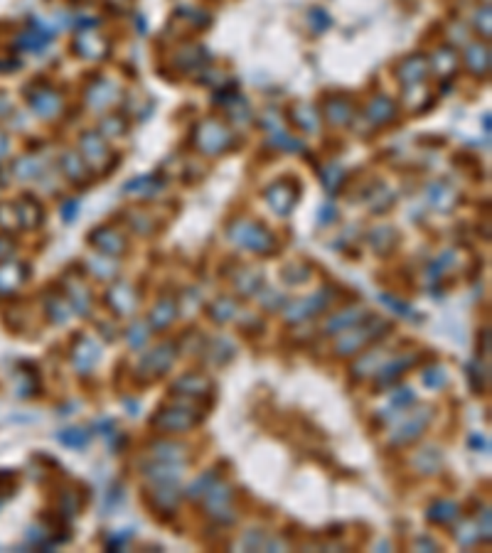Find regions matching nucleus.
Masks as SVG:
<instances>
[{"label":"nucleus","instance_id":"6ab92c4d","mask_svg":"<svg viewBox=\"0 0 492 553\" xmlns=\"http://www.w3.org/2000/svg\"><path fill=\"white\" fill-rule=\"evenodd\" d=\"M418 362V357L416 354H406V357H396V359H391L386 367H381L379 369V374H377V389H381V386H389V384H394L399 376L406 372V369H411L413 364Z\"/></svg>","mask_w":492,"mask_h":553},{"label":"nucleus","instance_id":"2f4dec72","mask_svg":"<svg viewBox=\"0 0 492 553\" xmlns=\"http://www.w3.org/2000/svg\"><path fill=\"white\" fill-rule=\"evenodd\" d=\"M421 379H423V386H428V389H443L448 376H446L443 367H428V369H423Z\"/></svg>","mask_w":492,"mask_h":553},{"label":"nucleus","instance_id":"5701e85b","mask_svg":"<svg viewBox=\"0 0 492 553\" xmlns=\"http://www.w3.org/2000/svg\"><path fill=\"white\" fill-rule=\"evenodd\" d=\"M463 62H466V66L473 74H478V76H483V74H488L490 71V49H488V44H483V42H475V44H470V47L466 49V57H463Z\"/></svg>","mask_w":492,"mask_h":553},{"label":"nucleus","instance_id":"dca6fc26","mask_svg":"<svg viewBox=\"0 0 492 553\" xmlns=\"http://www.w3.org/2000/svg\"><path fill=\"white\" fill-rule=\"evenodd\" d=\"M323 116L333 126H347L352 121V116H355V106H352L350 98L335 96L323 103Z\"/></svg>","mask_w":492,"mask_h":553},{"label":"nucleus","instance_id":"a878e982","mask_svg":"<svg viewBox=\"0 0 492 553\" xmlns=\"http://www.w3.org/2000/svg\"><path fill=\"white\" fill-rule=\"evenodd\" d=\"M49 42H52V32L42 30L37 22H32V30H27L25 35L18 37V47L30 49V52H40V49L47 47Z\"/></svg>","mask_w":492,"mask_h":553},{"label":"nucleus","instance_id":"1a4fd4ad","mask_svg":"<svg viewBox=\"0 0 492 553\" xmlns=\"http://www.w3.org/2000/svg\"><path fill=\"white\" fill-rule=\"evenodd\" d=\"M81 153H84V163L91 173L104 175L109 173V146L99 133H84L81 136Z\"/></svg>","mask_w":492,"mask_h":553},{"label":"nucleus","instance_id":"e433bc0d","mask_svg":"<svg viewBox=\"0 0 492 553\" xmlns=\"http://www.w3.org/2000/svg\"><path fill=\"white\" fill-rule=\"evenodd\" d=\"M379 300H381V303H386V305H389L391 310H399V313L403 315V318H411V315H413V310L408 308L406 303H401V300H394V298H389V295H381Z\"/></svg>","mask_w":492,"mask_h":553},{"label":"nucleus","instance_id":"79ce46f5","mask_svg":"<svg viewBox=\"0 0 492 553\" xmlns=\"http://www.w3.org/2000/svg\"><path fill=\"white\" fill-rule=\"evenodd\" d=\"M0 248H3V241H0ZM0 256H3V253H0Z\"/></svg>","mask_w":492,"mask_h":553},{"label":"nucleus","instance_id":"cd10ccee","mask_svg":"<svg viewBox=\"0 0 492 553\" xmlns=\"http://www.w3.org/2000/svg\"><path fill=\"white\" fill-rule=\"evenodd\" d=\"M74 52L79 57H86V59H101L104 54L109 52V44L99 37H79L74 42Z\"/></svg>","mask_w":492,"mask_h":553},{"label":"nucleus","instance_id":"9d476101","mask_svg":"<svg viewBox=\"0 0 492 553\" xmlns=\"http://www.w3.org/2000/svg\"><path fill=\"white\" fill-rule=\"evenodd\" d=\"M89 243L101 253V256H111V258H119L121 253L129 248L126 236L119 234L114 226H96V229L89 234Z\"/></svg>","mask_w":492,"mask_h":553},{"label":"nucleus","instance_id":"4be33fe9","mask_svg":"<svg viewBox=\"0 0 492 553\" xmlns=\"http://www.w3.org/2000/svg\"><path fill=\"white\" fill-rule=\"evenodd\" d=\"M458 517H461V507L451 499H438L426 509V519H428L431 524H438V527H448V524L456 522Z\"/></svg>","mask_w":492,"mask_h":553},{"label":"nucleus","instance_id":"58836bf2","mask_svg":"<svg viewBox=\"0 0 492 553\" xmlns=\"http://www.w3.org/2000/svg\"><path fill=\"white\" fill-rule=\"evenodd\" d=\"M76 212H79V202H74V199H71V202H67V204L62 207L64 221H74V219H76Z\"/></svg>","mask_w":492,"mask_h":553},{"label":"nucleus","instance_id":"9b49d317","mask_svg":"<svg viewBox=\"0 0 492 553\" xmlns=\"http://www.w3.org/2000/svg\"><path fill=\"white\" fill-rule=\"evenodd\" d=\"M209 389H212V384L202 374H182L180 379L170 384V394L182 398H202Z\"/></svg>","mask_w":492,"mask_h":553},{"label":"nucleus","instance_id":"f704fd0d","mask_svg":"<svg viewBox=\"0 0 492 553\" xmlns=\"http://www.w3.org/2000/svg\"><path fill=\"white\" fill-rule=\"evenodd\" d=\"M126 337H129V345L131 347H143L148 342V320L143 323V320H138V323H134L129 328V332H126Z\"/></svg>","mask_w":492,"mask_h":553},{"label":"nucleus","instance_id":"6e6552de","mask_svg":"<svg viewBox=\"0 0 492 553\" xmlns=\"http://www.w3.org/2000/svg\"><path fill=\"white\" fill-rule=\"evenodd\" d=\"M27 103L42 118H52L62 111V96H59L57 88H52L49 84H32L27 86Z\"/></svg>","mask_w":492,"mask_h":553},{"label":"nucleus","instance_id":"473e14b6","mask_svg":"<svg viewBox=\"0 0 492 553\" xmlns=\"http://www.w3.org/2000/svg\"><path fill=\"white\" fill-rule=\"evenodd\" d=\"M214 482H217V475H214V472H204L200 480H195V482H192V487L187 489V497H190V499L204 497L209 492V487H212Z\"/></svg>","mask_w":492,"mask_h":553},{"label":"nucleus","instance_id":"4c0bfd02","mask_svg":"<svg viewBox=\"0 0 492 553\" xmlns=\"http://www.w3.org/2000/svg\"><path fill=\"white\" fill-rule=\"evenodd\" d=\"M131 531H124V534H116V536H111V539L106 541V549H114V551H119L121 546H124V541H129L131 539Z\"/></svg>","mask_w":492,"mask_h":553},{"label":"nucleus","instance_id":"72a5a7b5","mask_svg":"<svg viewBox=\"0 0 492 553\" xmlns=\"http://www.w3.org/2000/svg\"><path fill=\"white\" fill-rule=\"evenodd\" d=\"M86 96L91 98L89 103H91L94 108H101V106H106V103H109L106 96H116V86L109 84V81H104V91H99L96 84H94V86L89 88V93H86Z\"/></svg>","mask_w":492,"mask_h":553},{"label":"nucleus","instance_id":"c756f323","mask_svg":"<svg viewBox=\"0 0 492 553\" xmlns=\"http://www.w3.org/2000/svg\"><path fill=\"white\" fill-rule=\"evenodd\" d=\"M59 440H62L67 447L81 450V447L89 445L91 433H89V430H84V428H69V430H62V433H59Z\"/></svg>","mask_w":492,"mask_h":553},{"label":"nucleus","instance_id":"2eb2a0df","mask_svg":"<svg viewBox=\"0 0 492 553\" xmlns=\"http://www.w3.org/2000/svg\"><path fill=\"white\" fill-rule=\"evenodd\" d=\"M106 305L114 310V315H129L136 310V295L129 288V283H116L106 290Z\"/></svg>","mask_w":492,"mask_h":553},{"label":"nucleus","instance_id":"f3484780","mask_svg":"<svg viewBox=\"0 0 492 553\" xmlns=\"http://www.w3.org/2000/svg\"><path fill=\"white\" fill-rule=\"evenodd\" d=\"M175 318H178V303L173 298H160L151 313H148V325L153 330H165L173 325Z\"/></svg>","mask_w":492,"mask_h":553},{"label":"nucleus","instance_id":"a19ab883","mask_svg":"<svg viewBox=\"0 0 492 553\" xmlns=\"http://www.w3.org/2000/svg\"><path fill=\"white\" fill-rule=\"evenodd\" d=\"M8 148H10V143H8V138L0 133V158H5L8 155Z\"/></svg>","mask_w":492,"mask_h":553},{"label":"nucleus","instance_id":"7c9ffc66","mask_svg":"<svg viewBox=\"0 0 492 553\" xmlns=\"http://www.w3.org/2000/svg\"><path fill=\"white\" fill-rule=\"evenodd\" d=\"M47 313L54 318V323H64V320H67V315L71 313V305H69V300L64 295H52L47 300Z\"/></svg>","mask_w":492,"mask_h":553},{"label":"nucleus","instance_id":"7ed1b4c3","mask_svg":"<svg viewBox=\"0 0 492 553\" xmlns=\"http://www.w3.org/2000/svg\"><path fill=\"white\" fill-rule=\"evenodd\" d=\"M364 323H367L364 328H357V325H355V328H350V330L342 332V335H337V342H335V354H337V357H355V354L362 350V347L377 342L386 330H391L389 323L374 318L372 313L367 315V320H364Z\"/></svg>","mask_w":492,"mask_h":553},{"label":"nucleus","instance_id":"20e7f679","mask_svg":"<svg viewBox=\"0 0 492 553\" xmlns=\"http://www.w3.org/2000/svg\"><path fill=\"white\" fill-rule=\"evenodd\" d=\"M229 143H231V131L217 118L200 121L195 126V131H192V146L204 155H219L229 151Z\"/></svg>","mask_w":492,"mask_h":553},{"label":"nucleus","instance_id":"412c9836","mask_svg":"<svg viewBox=\"0 0 492 553\" xmlns=\"http://www.w3.org/2000/svg\"><path fill=\"white\" fill-rule=\"evenodd\" d=\"M13 214L20 224L27 226V229H35V226L42 224V207H40V202L32 197H23L20 202H15Z\"/></svg>","mask_w":492,"mask_h":553},{"label":"nucleus","instance_id":"423d86ee","mask_svg":"<svg viewBox=\"0 0 492 553\" xmlns=\"http://www.w3.org/2000/svg\"><path fill=\"white\" fill-rule=\"evenodd\" d=\"M298 195H301V185H298L296 180H288V177H286V180H276L273 185L263 192V199H266L268 207L273 209L276 214L286 217V214H291V209L296 207Z\"/></svg>","mask_w":492,"mask_h":553},{"label":"nucleus","instance_id":"f8f14e48","mask_svg":"<svg viewBox=\"0 0 492 553\" xmlns=\"http://www.w3.org/2000/svg\"><path fill=\"white\" fill-rule=\"evenodd\" d=\"M27 280V265L20 261L0 263V295H10Z\"/></svg>","mask_w":492,"mask_h":553},{"label":"nucleus","instance_id":"f257e3e1","mask_svg":"<svg viewBox=\"0 0 492 553\" xmlns=\"http://www.w3.org/2000/svg\"><path fill=\"white\" fill-rule=\"evenodd\" d=\"M204 420V411L187 401H173L170 406L158 408L151 418V428L158 430V433H187V430L197 428Z\"/></svg>","mask_w":492,"mask_h":553},{"label":"nucleus","instance_id":"4468645a","mask_svg":"<svg viewBox=\"0 0 492 553\" xmlns=\"http://www.w3.org/2000/svg\"><path fill=\"white\" fill-rule=\"evenodd\" d=\"M426 71H428V59L421 57V54H413V57L403 59L399 64V81L406 88L421 86Z\"/></svg>","mask_w":492,"mask_h":553},{"label":"nucleus","instance_id":"aec40b11","mask_svg":"<svg viewBox=\"0 0 492 553\" xmlns=\"http://www.w3.org/2000/svg\"><path fill=\"white\" fill-rule=\"evenodd\" d=\"M428 420H431L428 411H421V413H416V416L406 418V423L401 425L399 433H396L391 440H394L396 445H408V442L418 440V438H421V433L426 430V425H428Z\"/></svg>","mask_w":492,"mask_h":553},{"label":"nucleus","instance_id":"c9c22d12","mask_svg":"<svg viewBox=\"0 0 492 553\" xmlns=\"http://www.w3.org/2000/svg\"><path fill=\"white\" fill-rule=\"evenodd\" d=\"M101 128L109 133V138H114V136H121V133L126 131V123L119 118V116H109V118L101 123Z\"/></svg>","mask_w":492,"mask_h":553},{"label":"nucleus","instance_id":"ddd939ff","mask_svg":"<svg viewBox=\"0 0 492 553\" xmlns=\"http://www.w3.org/2000/svg\"><path fill=\"white\" fill-rule=\"evenodd\" d=\"M69 354H71V362H74V367L81 369V372H84V369H91L94 364L99 362V347L94 345L89 337L81 335V332L74 337V345H71Z\"/></svg>","mask_w":492,"mask_h":553},{"label":"nucleus","instance_id":"b1692460","mask_svg":"<svg viewBox=\"0 0 492 553\" xmlns=\"http://www.w3.org/2000/svg\"><path fill=\"white\" fill-rule=\"evenodd\" d=\"M396 116V106L389 96H374L367 106V121H372L374 126L391 123Z\"/></svg>","mask_w":492,"mask_h":553},{"label":"nucleus","instance_id":"bb28decb","mask_svg":"<svg viewBox=\"0 0 492 553\" xmlns=\"http://www.w3.org/2000/svg\"><path fill=\"white\" fill-rule=\"evenodd\" d=\"M207 313H209V318L214 320V323H229L231 318L236 315V303L231 300L229 295H219V298H214L212 303L207 305Z\"/></svg>","mask_w":492,"mask_h":553},{"label":"nucleus","instance_id":"0eeeda50","mask_svg":"<svg viewBox=\"0 0 492 553\" xmlns=\"http://www.w3.org/2000/svg\"><path fill=\"white\" fill-rule=\"evenodd\" d=\"M337 295H330V290H318L313 295L303 298V300H293L288 308H286V320L288 323H303V320H311L318 313L330 308V303L335 300Z\"/></svg>","mask_w":492,"mask_h":553},{"label":"nucleus","instance_id":"393cba45","mask_svg":"<svg viewBox=\"0 0 492 553\" xmlns=\"http://www.w3.org/2000/svg\"><path fill=\"white\" fill-rule=\"evenodd\" d=\"M67 300H69V305L76 310V313H81V318H86V313L91 310V293H89V288H86V283L81 278H76L74 283H69Z\"/></svg>","mask_w":492,"mask_h":553},{"label":"nucleus","instance_id":"c85d7f7f","mask_svg":"<svg viewBox=\"0 0 492 553\" xmlns=\"http://www.w3.org/2000/svg\"><path fill=\"white\" fill-rule=\"evenodd\" d=\"M62 168H64V173H67V177L74 185H84V177L91 173L89 168H86V163H84V158H79V155H74V153H67L62 158Z\"/></svg>","mask_w":492,"mask_h":553},{"label":"nucleus","instance_id":"39448f33","mask_svg":"<svg viewBox=\"0 0 492 553\" xmlns=\"http://www.w3.org/2000/svg\"><path fill=\"white\" fill-rule=\"evenodd\" d=\"M178 354H180V347L175 345V342H160L158 347H153V350L141 359V367H138L136 374L146 376L143 384H153V381L163 379V376L173 369Z\"/></svg>","mask_w":492,"mask_h":553},{"label":"nucleus","instance_id":"a211bd4d","mask_svg":"<svg viewBox=\"0 0 492 553\" xmlns=\"http://www.w3.org/2000/svg\"><path fill=\"white\" fill-rule=\"evenodd\" d=\"M367 310H357V308H347V310H342V313H337V315H333V318L328 320V325L323 328V332H328V335H342L345 330H350V328H355V325H359L362 323L364 318H367Z\"/></svg>","mask_w":492,"mask_h":553},{"label":"nucleus","instance_id":"f03ea898","mask_svg":"<svg viewBox=\"0 0 492 553\" xmlns=\"http://www.w3.org/2000/svg\"><path fill=\"white\" fill-rule=\"evenodd\" d=\"M226 234L236 246L246 248L251 253H273L278 248V241L271 234V229L253 219H231L229 226H226Z\"/></svg>","mask_w":492,"mask_h":553},{"label":"nucleus","instance_id":"ea45409f","mask_svg":"<svg viewBox=\"0 0 492 553\" xmlns=\"http://www.w3.org/2000/svg\"><path fill=\"white\" fill-rule=\"evenodd\" d=\"M401 394H403V396H391V403H394V406H403V408L411 406V403H413V394H411V391L403 389Z\"/></svg>","mask_w":492,"mask_h":553}]
</instances>
